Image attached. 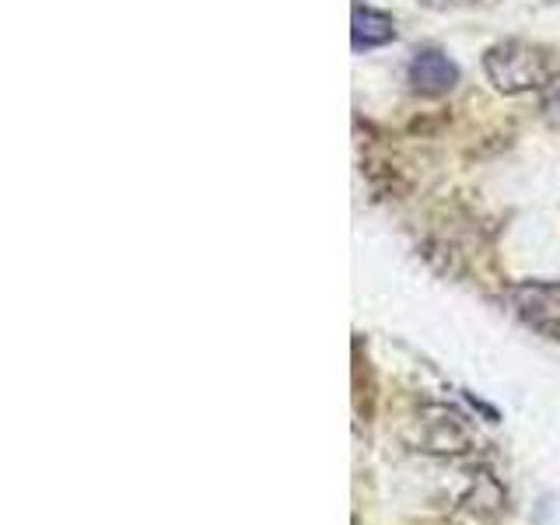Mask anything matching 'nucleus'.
Returning <instances> with one entry per match:
<instances>
[{"label":"nucleus","instance_id":"1","mask_svg":"<svg viewBox=\"0 0 560 525\" xmlns=\"http://www.w3.org/2000/svg\"><path fill=\"white\" fill-rule=\"evenodd\" d=\"M483 70L490 84L504 95L529 92V88L547 84V60L539 57V49L525 43H498L483 52Z\"/></svg>","mask_w":560,"mask_h":525},{"label":"nucleus","instance_id":"2","mask_svg":"<svg viewBox=\"0 0 560 525\" xmlns=\"http://www.w3.org/2000/svg\"><path fill=\"white\" fill-rule=\"evenodd\" d=\"M413 92L420 95H448L459 84V67H455L442 49H417L407 67Z\"/></svg>","mask_w":560,"mask_h":525},{"label":"nucleus","instance_id":"3","mask_svg":"<svg viewBox=\"0 0 560 525\" xmlns=\"http://www.w3.org/2000/svg\"><path fill=\"white\" fill-rule=\"evenodd\" d=\"M396 39V25L389 14H382L375 8H364V4H354V14H350V43L354 49H375V46H385Z\"/></svg>","mask_w":560,"mask_h":525},{"label":"nucleus","instance_id":"4","mask_svg":"<svg viewBox=\"0 0 560 525\" xmlns=\"http://www.w3.org/2000/svg\"><path fill=\"white\" fill-rule=\"evenodd\" d=\"M542 116H547L553 127H560V78L542 84Z\"/></svg>","mask_w":560,"mask_h":525}]
</instances>
